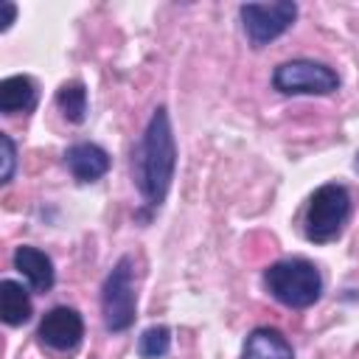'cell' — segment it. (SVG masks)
<instances>
[{
	"label": "cell",
	"instance_id": "cell-2",
	"mask_svg": "<svg viewBox=\"0 0 359 359\" xmlns=\"http://www.w3.org/2000/svg\"><path fill=\"white\" fill-rule=\"evenodd\" d=\"M266 292L286 309H309L323 294V275L309 258H280L264 269Z\"/></svg>",
	"mask_w": 359,
	"mask_h": 359
},
{
	"label": "cell",
	"instance_id": "cell-12",
	"mask_svg": "<svg viewBox=\"0 0 359 359\" xmlns=\"http://www.w3.org/2000/svg\"><path fill=\"white\" fill-rule=\"evenodd\" d=\"M31 314H34V306H31L28 289L11 278L0 280V317H3V323L17 328V325L28 323Z\"/></svg>",
	"mask_w": 359,
	"mask_h": 359
},
{
	"label": "cell",
	"instance_id": "cell-11",
	"mask_svg": "<svg viewBox=\"0 0 359 359\" xmlns=\"http://www.w3.org/2000/svg\"><path fill=\"white\" fill-rule=\"evenodd\" d=\"M36 107V81L31 76H8L0 81V112L17 115Z\"/></svg>",
	"mask_w": 359,
	"mask_h": 359
},
{
	"label": "cell",
	"instance_id": "cell-7",
	"mask_svg": "<svg viewBox=\"0 0 359 359\" xmlns=\"http://www.w3.org/2000/svg\"><path fill=\"white\" fill-rule=\"evenodd\" d=\"M39 345L56 353H73L84 339V320L73 306H53L36 328Z\"/></svg>",
	"mask_w": 359,
	"mask_h": 359
},
{
	"label": "cell",
	"instance_id": "cell-6",
	"mask_svg": "<svg viewBox=\"0 0 359 359\" xmlns=\"http://www.w3.org/2000/svg\"><path fill=\"white\" fill-rule=\"evenodd\" d=\"M244 34L252 48H264L275 42L280 34L292 28L297 20V3L292 0H278V3H244L238 8Z\"/></svg>",
	"mask_w": 359,
	"mask_h": 359
},
{
	"label": "cell",
	"instance_id": "cell-16",
	"mask_svg": "<svg viewBox=\"0 0 359 359\" xmlns=\"http://www.w3.org/2000/svg\"><path fill=\"white\" fill-rule=\"evenodd\" d=\"M0 8H3V20H0V31H8L11 28V22H14V17H17V6L14 3H0Z\"/></svg>",
	"mask_w": 359,
	"mask_h": 359
},
{
	"label": "cell",
	"instance_id": "cell-14",
	"mask_svg": "<svg viewBox=\"0 0 359 359\" xmlns=\"http://www.w3.org/2000/svg\"><path fill=\"white\" fill-rule=\"evenodd\" d=\"M171 351V331L165 325H149L137 339L140 359H163Z\"/></svg>",
	"mask_w": 359,
	"mask_h": 359
},
{
	"label": "cell",
	"instance_id": "cell-13",
	"mask_svg": "<svg viewBox=\"0 0 359 359\" xmlns=\"http://www.w3.org/2000/svg\"><path fill=\"white\" fill-rule=\"evenodd\" d=\"M56 107L70 123H84L87 118V87L81 81H65L56 90Z\"/></svg>",
	"mask_w": 359,
	"mask_h": 359
},
{
	"label": "cell",
	"instance_id": "cell-8",
	"mask_svg": "<svg viewBox=\"0 0 359 359\" xmlns=\"http://www.w3.org/2000/svg\"><path fill=\"white\" fill-rule=\"evenodd\" d=\"M14 269L25 278V283L31 286V292H50L53 283H56V269H53V261L48 252H42L39 247H31V244H22L14 250Z\"/></svg>",
	"mask_w": 359,
	"mask_h": 359
},
{
	"label": "cell",
	"instance_id": "cell-4",
	"mask_svg": "<svg viewBox=\"0 0 359 359\" xmlns=\"http://www.w3.org/2000/svg\"><path fill=\"white\" fill-rule=\"evenodd\" d=\"M101 314L107 331L112 334H121L135 323L137 294H135V264L129 255H121L101 283Z\"/></svg>",
	"mask_w": 359,
	"mask_h": 359
},
{
	"label": "cell",
	"instance_id": "cell-17",
	"mask_svg": "<svg viewBox=\"0 0 359 359\" xmlns=\"http://www.w3.org/2000/svg\"><path fill=\"white\" fill-rule=\"evenodd\" d=\"M356 171H359V154H356Z\"/></svg>",
	"mask_w": 359,
	"mask_h": 359
},
{
	"label": "cell",
	"instance_id": "cell-10",
	"mask_svg": "<svg viewBox=\"0 0 359 359\" xmlns=\"http://www.w3.org/2000/svg\"><path fill=\"white\" fill-rule=\"evenodd\" d=\"M241 359H294V351H292L289 339L278 328L258 325L244 339Z\"/></svg>",
	"mask_w": 359,
	"mask_h": 359
},
{
	"label": "cell",
	"instance_id": "cell-1",
	"mask_svg": "<svg viewBox=\"0 0 359 359\" xmlns=\"http://www.w3.org/2000/svg\"><path fill=\"white\" fill-rule=\"evenodd\" d=\"M177 171V140L165 107H157L135 149V185L149 208H160Z\"/></svg>",
	"mask_w": 359,
	"mask_h": 359
},
{
	"label": "cell",
	"instance_id": "cell-5",
	"mask_svg": "<svg viewBox=\"0 0 359 359\" xmlns=\"http://www.w3.org/2000/svg\"><path fill=\"white\" fill-rule=\"evenodd\" d=\"M272 87L283 95H331L339 90V76L325 62L289 59L272 70Z\"/></svg>",
	"mask_w": 359,
	"mask_h": 359
},
{
	"label": "cell",
	"instance_id": "cell-9",
	"mask_svg": "<svg viewBox=\"0 0 359 359\" xmlns=\"http://www.w3.org/2000/svg\"><path fill=\"white\" fill-rule=\"evenodd\" d=\"M65 165L76 182H95L109 171V154L98 143H73L65 151Z\"/></svg>",
	"mask_w": 359,
	"mask_h": 359
},
{
	"label": "cell",
	"instance_id": "cell-3",
	"mask_svg": "<svg viewBox=\"0 0 359 359\" xmlns=\"http://www.w3.org/2000/svg\"><path fill=\"white\" fill-rule=\"evenodd\" d=\"M351 191L339 182H325L320 185L306 205L303 213V233L309 241L314 244H328L334 238H339V233L345 230L348 219H351Z\"/></svg>",
	"mask_w": 359,
	"mask_h": 359
},
{
	"label": "cell",
	"instance_id": "cell-15",
	"mask_svg": "<svg viewBox=\"0 0 359 359\" xmlns=\"http://www.w3.org/2000/svg\"><path fill=\"white\" fill-rule=\"evenodd\" d=\"M0 157H3V171H0V182L8 185L14 177V165H17V149L14 140L8 135H0Z\"/></svg>",
	"mask_w": 359,
	"mask_h": 359
}]
</instances>
